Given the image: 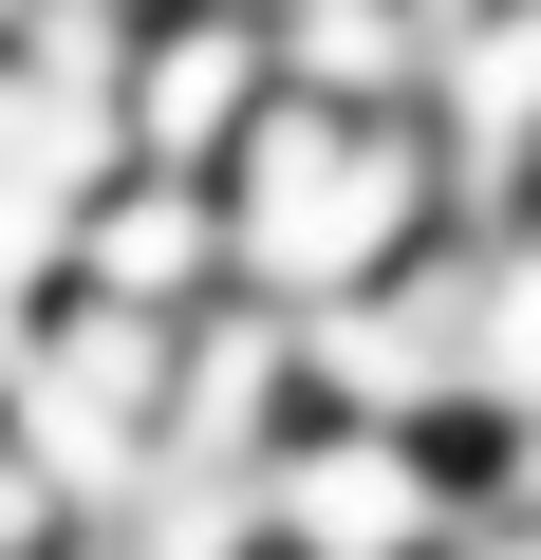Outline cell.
<instances>
[{
	"label": "cell",
	"mask_w": 541,
	"mask_h": 560,
	"mask_svg": "<svg viewBox=\"0 0 541 560\" xmlns=\"http://www.w3.org/2000/svg\"><path fill=\"white\" fill-rule=\"evenodd\" d=\"M38 20H57V0H0V57H20V38H38Z\"/></svg>",
	"instance_id": "4"
},
{
	"label": "cell",
	"mask_w": 541,
	"mask_h": 560,
	"mask_svg": "<svg viewBox=\"0 0 541 560\" xmlns=\"http://www.w3.org/2000/svg\"><path fill=\"white\" fill-rule=\"evenodd\" d=\"M448 224H467V187H448V131H430V113L281 94V113L224 150V300H261V318L374 300V280L430 261Z\"/></svg>",
	"instance_id": "1"
},
{
	"label": "cell",
	"mask_w": 541,
	"mask_h": 560,
	"mask_svg": "<svg viewBox=\"0 0 541 560\" xmlns=\"http://www.w3.org/2000/svg\"><path fill=\"white\" fill-rule=\"evenodd\" d=\"M485 486H467V430H411V411H299L261 448V560H467Z\"/></svg>",
	"instance_id": "2"
},
{
	"label": "cell",
	"mask_w": 541,
	"mask_h": 560,
	"mask_svg": "<svg viewBox=\"0 0 541 560\" xmlns=\"http://www.w3.org/2000/svg\"><path fill=\"white\" fill-rule=\"evenodd\" d=\"M281 20H299V0H281Z\"/></svg>",
	"instance_id": "5"
},
{
	"label": "cell",
	"mask_w": 541,
	"mask_h": 560,
	"mask_svg": "<svg viewBox=\"0 0 541 560\" xmlns=\"http://www.w3.org/2000/svg\"><path fill=\"white\" fill-rule=\"evenodd\" d=\"M299 94V57H281V0H131V57H113V131H131V168H205L224 187V150Z\"/></svg>",
	"instance_id": "3"
}]
</instances>
